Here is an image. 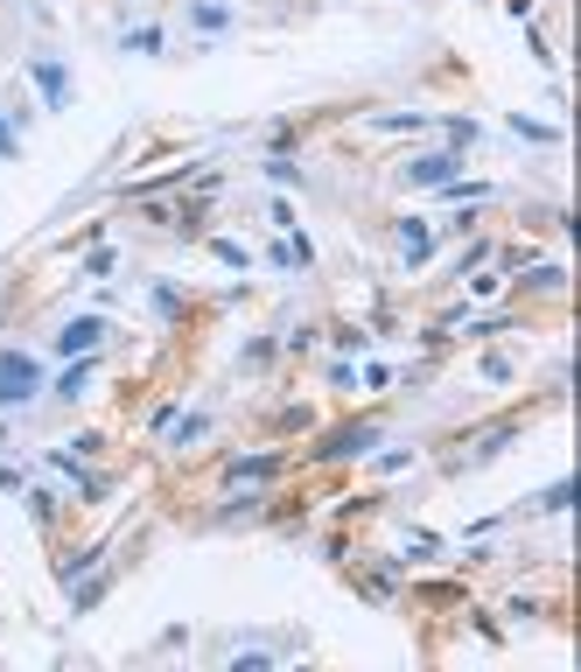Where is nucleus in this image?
Wrapping results in <instances>:
<instances>
[{
  "instance_id": "f257e3e1",
  "label": "nucleus",
  "mask_w": 581,
  "mask_h": 672,
  "mask_svg": "<svg viewBox=\"0 0 581 672\" xmlns=\"http://www.w3.org/2000/svg\"><path fill=\"white\" fill-rule=\"evenodd\" d=\"M43 393H50L43 357L35 351H0V414H29Z\"/></svg>"
},
{
  "instance_id": "f03ea898",
  "label": "nucleus",
  "mask_w": 581,
  "mask_h": 672,
  "mask_svg": "<svg viewBox=\"0 0 581 672\" xmlns=\"http://www.w3.org/2000/svg\"><path fill=\"white\" fill-rule=\"evenodd\" d=\"M106 337H112V322H106V316H70V322H56L50 357H99V351H106Z\"/></svg>"
},
{
  "instance_id": "7ed1b4c3",
  "label": "nucleus",
  "mask_w": 581,
  "mask_h": 672,
  "mask_svg": "<svg viewBox=\"0 0 581 672\" xmlns=\"http://www.w3.org/2000/svg\"><path fill=\"white\" fill-rule=\"evenodd\" d=\"M29 78H35V91H43V106H50V112H70L77 85H70V64H64V56L35 49V56H29Z\"/></svg>"
},
{
  "instance_id": "20e7f679",
  "label": "nucleus",
  "mask_w": 581,
  "mask_h": 672,
  "mask_svg": "<svg viewBox=\"0 0 581 672\" xmlns=\"http://www.w3.org/2000/svg\"><path fill=\"white\" fill-rule=\"evenodd\" d=\"M456 168H462V155H456V147H441V155H414L399 168V183L406 189H441V183H456Z\"/></svg>"
},
{
  "instance_id": "39448f33",
  "label": "nucleus",
  "mask_w": 581,
  "mask_h": 672,
  "mask_svg": "<svg viewBox=\"0 0 581 672\" xmlns=\"http://www.w3.org/2000/svg\"><path fill=\"white\" fill-rule=\"evenodd\" d=\"M379 449V428H337V434H322V463H351V455H372Z\"/></svg>"
},
{
  "instance_id": "423d86ee",
  "label": "nucleus",
  "mask_w": 581,
  "mask_h": 672,
  "mask_svg": "<svg viewBox=\"0 0 581 672\" xmlns=\"http://www.w3.org/2000/svg\"><path fill=\"white\" fill-rule=\"evenodd\" d=\"M91 378H99V357H64V378L50 386V399H64V407H77V399L91 393Z\"/></svg>"
},
{
  "instance_id": "0eeeda50",
  "label": "nucleus",
  "mask_w": 581,
  "mask_h": 672,
  "mask_svg": "<svg viewBox=\"0 0 581 672\" xmlns=\"http://www.w3.org/2000/svg\"><path fill=\"white\" fill-rule=\"evenodd\" d=\"M189 29H197V35H224L231 22H239V14H231V0H189Z\"/></svg>"
},
{
  "instance_id": "6e6552de",
  "label": "nucleus",
  "mask_w": 581,
  "mask_h": 672,
  "mask_svg": "<svg viewBox=\"0 0 581 672\" xmlns=\"http://www.w3.org/2000/svg\"><path fill=\"white\" fill-rule=\"evenodd\" d=\"M428 253H435V224H428V218H399V260L420 266Z\"/></svg>"
},
{
  "instance_id": "1a4fd4ad",
  "label": "nucleus",
  "mask_w": 581,
  "mask_h": 672,
  "mask_svg": "<svg viewBox=\"0 0 581 672\" xmlns=\"http://www.w3.org/2000/svg\"><path fill=\"white\" fill-rule=\"evenodd\" d=\"M231 476H239V484H266V476H274V455H239Z\"/></svg>"
},
{
  "instance_id": "9d476101",
  "label": "nucleus",
  "mask_w": 581,
  "mask_h": 672,
  "mask_svg": "<svg viewBox=\"0 0 581 672\" xmlns=\"http://www.w3.org/2000/svg\"><path fill=\"white\" fill-rule=\"evenodd\" d=\"M120 49H127V56H154V49H162V29H127Z\"/></svg>"
},
{
  "instance_id": "9b49d317",
  "label": "nucleus",
  "mask_w": 581,
  "mask_h": 672,
  "mask_svg": "<svg viewBox=\"0 0 581 672\" xmlns=\"http://www.w3.org/2000/svg\"><path fill=\"white\" fill-rule=\"evenodd\" d=\"M274 260H281V266H308L316 253H308V239H302V232H287V239L274 245Z\"/></svg>"
},
{
  "instance_id": "f8f14e48",
  "label": "nucleus",
  "mask_w": 581,
  "mask_h": 672,
  "mask_svg": "<svg viewBox=\"0 0 581 672\" xmlns=\"http://www.w3.org/2000/svg\"><path fill=\"white\" fill-rule=\"evenodd\" d=\"M512 133L518 141H560V126H539V120H526V112H512Z\"/></svg>"
},
{
  "instance_id": "ddd939ff",
  "label": "nucleus",
  "mask_w": 581,
  "mask_h": 672,
  "mask_svg": "<svg viewBox=\"0 0 581 672\" xmlns=\"http://www.w3.org/2000/svg\"><path fill=\"white\" fill-rule=\"evenodd\" d=\"M204 434H210V414H189L176 428V449H189V441H204Z\"/></svg>"
},
{
  "instance_id": "4468645a",
  "label": "nucleus",
  "mask_w": 581,
  "mask_h": 672,
  "mask_svg": "<svg viewBox=\"0 0 581 672\" xmlns=\"http://www.w3.org/2000/svg\"><path fill=\"white\" fill-rule=\"evenodd\" d=\"M266 183H287V189H295V183H302V168L287 162V155H274V162H266Z\"/></svg>"
},
{
  "instance_id": "2eb2a0df",
  "label": "nucleus",
  "mask_w": 581,
  "mask_h": 672,
  "mask_svg": "<svg viewBox=\"0 0 581 672\" xmlns=\"http://www.w3.org/2000/svg\"><path fill=\"white\" fill-rule=\"evenodd\" d=\"M210 253H218L224 266H253V253H245V245H231V239H210Z\"/></svg>"
},
{
  "instance_id": "dca6fc26",
  "label": "nucleus",
  "mask_w": 581,
  "mask_h": 672,
  "mask_svg": "<svg viewBox=\"0 0 581 672\" xmlns=\"http://www.w3.org/2000/svg\"><path fill=\"white\" fill-rule=\"evenodd\" d=\"M22 155V141H14V126H8V112H0V162H14Z\"/></svg>"
},
{
  "instance_id": "f3484780",
  "label": "nucleus",
  "mask_w": 581,
  "mask_h": 672,
  "mask_svg": "<svg viewBox=\"0 0 581 672\" xmlns=\"http://www.w3.org/2000/svg\"><path fill=\"white\" fill-rule=\"evenodd\" d=\"M476 133H483L476 120H456V126H449V147H470V141H476Z\"/></svg>"
},
{
  "instance_id": "a211bd4d",
  "label": "nucleus",
  "mask_w": 581,
  "mask_h": 672,
  "mask_svg": "<svg viewBox=\"0 0 581 672\" xmlns=\"http://www.w3.org/2000/svg\"><path fill=\"white\" fill-rule=\"evenodd\" d=\"M0 491H22V470L14 463H0Z\"/></svg>"
}]
</instances>
